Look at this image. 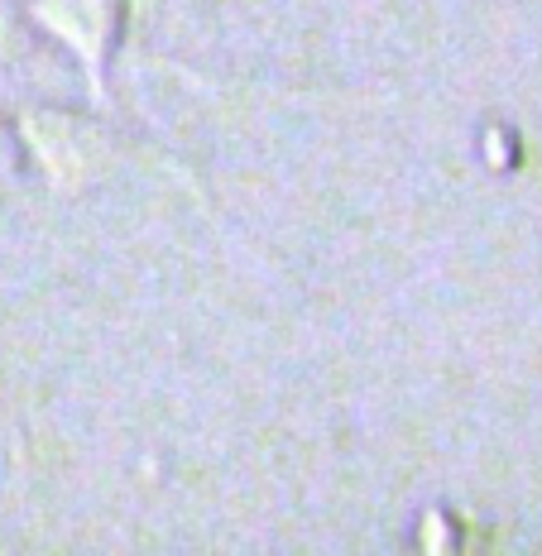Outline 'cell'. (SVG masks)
<instances>
[{
    "instance_id": "obj_1",
    "label": "cell",
    "mask_w": 542,
    "mask_h": 556,
    "mask_svg": "<svg viewBox=\"0 0 542 556\" xmlns=\"http://www.w3.org/2000/svg\"><path fill=\"white\" fill-rule=\"evenodd\" d=\"M25 135L39 154V164L49 168V178L58 188H83V182H97V173L111 164L106 135L97 125L77 121V115L63 111H39L25 121Z\"/></svg>"
},
{
    "instance_id": "obj_2",
    "label": "cell",
    "mask_w": 542,
    "mask_h": 556,
    "mask_svg": "<svg viewBox=\"0 0 542 556\" xmlns=\"http://www.w3.org/2000/svg\"><path fill=\"white\" fill-rule=\"evenodd\" d=\"M115 15H121V0H39V20L58 39L73 43L91 67H101V58H106Z\"/></svg>"
},
{
    "instance_id": "obj_3",
    "label": "cell",
    "mask_w": 542,
    "mask_h": 556,
    "mask_svg": "<svg viewBox=\"0 0 542 556\" xmlns=\"http://www.w3.org/2000/svg\"><path fill=\"white\" fill-rule=\"evenodd\" d=\"M10 173V149H5V135H0V178Z\"/></svg>"
}]
</instances>
